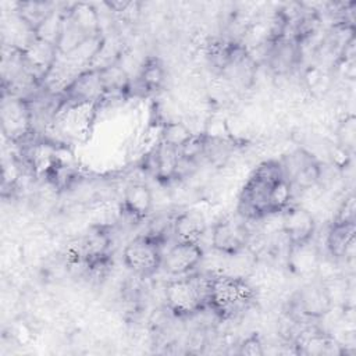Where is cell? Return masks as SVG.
Here are the masks:
<instances>
[{
  "label": "cell",
  "instance_id": "obj_1",
  "mask_svg": "<svg viewBox=\"0 0 356 356\" xmlns=\"http://www.w3.org/2000/svg\"><path fill=\"white\" fill-rule=\"evenodd\" d=\"M285 178L278 160L260 163L248 178L238 200V214L245 220H260L270 214V192L275 182Z\"/></svg>",
  "mask_w": 356,
  "mask_h": 356
},
{
  "label": "cell",
  "instance_id": "obj_2",
  "mask_svg": "<svg viewBox=\"0 0 356 356\" xmlns=\"http://www.w3.org/2000/svg\"><path fill=\"white\" fill-rule=\"evenodd\" d=\"M211 274H188L165 284L167 309L177 317H191L209 309Z\"/></svg>",
  "mask_w": 356,
  "mask_h": 356
},
{
  "label": "cell",
  "instance_id": "obj_3",
  "mask_svg": "<svg viewBox=\"0 0 356 356\" xmlns=\"http://www.w3.org/2000/svg\"><path fill=\"white\" fill-rule=\"evenodd\" d=\"M256 298V291L245 277L211 274L209 309L221 318L234 317L248 309Z\"/></svg>",
  "mask_w": 356,
  "mask_h": 356
},
{
  "label": "cell",
  "instance_id": "obj_4",
  "mask_svg": "<svg viewBox=\"0 0 356 356\" xmlns=\"http://www.w3.org/2000/svg\"><path fill=\"white\" fill-rule=\"evenodd\" d=\"M122 261L129 271L142 278L153 275L163 263L160 239L150 234L134 238L122 250Z\"/></svg>",
  "mask_w": 356,
  "mask_h": 356
},
{
  "label": "cell",
  "instance_id": "obj_5",
  "mask_svg": "<svg viewBox=\"0 0 356 356\" xmlns=\"http://www.w3.org/2000/svg\"><path fill=\"white\" fill-rule=\"evenodd\" d=\"M60 51L56 44L33 36L22 49L21 60L25 72L38 83L46 82L58 61Z\"/></svg>",
  "mask_w": 356,
  "mask_h": 356
},
{
  "label": "cell",
  "instance_id": "obj_6",
  "mask_svg": "<svg viewBox=\"0 0 356 356\" xmlns=\"http://www.w3.org/2000/svg\"><path fill=\"white\" fill-rule=\"evenodd\" d=\"M0 120L4 136L14 143L24 142L35 131L31 108L24 97L11 95L8 99L4 97L1 103Z\"/></svg>",
  "mask_w": 356,
  "mask_h": 356
},
{
  "label": "cell",
  "instance_id": "obj_7",
  "mask_svg": "<svg viewBox=\"0 0 356 356\" xmlns=\"http://www.w3.org/2000/svg\"><path fill=\"white\" fill-rule=\"evenodd\" d=\"M246 220L224 217L213 225L211 248L222 256H232L245 250L250 241V232Z\"/></svg>",
  "mask_w": 356,
  "mask_h": 356
},
{
  "label": "cell",
  "instance_id": "obj_8",
  "mask_svg": "<svg viewBox=\"0 0 356 356\" xmlns=\"http://www.w3.org/2000/svg\"><path fill=\"white\" fill-rule=\"evenodd\" d=\"M281 232L289 246L312 242L316 232L314 216L302 206L289 204L281 213Z\"/></svg>",
  "mask_w": 356,
  "mask_h": 356
},
{
  "label": "cell",
  "instance_id": "obj_9",
  "mask_svg": "<svg viewBox=\"0 0 356 356\" xmlns=\"http://www.w3.org/2000/svg\"><path fill=\"white\" fill-rule=\"evenodd\" d=\"M204 259V250L199 242H175L170 250L163 254V268L171 277H184L192 274Z\"/></svg>",
  "mask_w": 356,
  "mask_h": 356
},
{
  "label": "cell",
  "instance_id": "obj_10",
  "mask_svg": "<svg viewBox=\"0 0 356 356\" xmlns=\"http://www.w3.org/2000/svg\"><path fill=\"white\" fill-rule=\"evenodd\" d=\"M296 309L307 318H321L327 316L334 306L325 282L312 281L303 285L295 298Z\"/></svg>",
  "mask_w": 356,
  "mask_h": 356
},
{
  "label": "cell",
  "instance_id": "obj_11",
  "mask_svg": "<svg viewBox=\"0 0 356 356\" xmlns=\"http://www.w3.org/2000/svg\"><path fill=\"white\" fill-rule=\"evenodd\" d=\"M268 43L270 49L267 50V63L274 72L286 74L300 61L302 47L293 38H282Z\"/></svg>",
  "mask_w": 356,
  "mask_h": 356
},
{
  "label": "cell",
  "instance_id": "obj_12",
  "mask_svg": "<svg viewBox=\"0 0 356 356\" xmlns=\"http://www.w3.org/2000/svg\"><path fill=\"white\" fill-rule=\"evenodd\" d=\"M356 224L350 221H332L325 239L328 254L334 260H342L349 256L355 246Z\"/></svg>",
  "mask_w": 356,
  "mask_h": 356
},
{
  "label": "cell",
  "instance_id": "obj_13",
  "mask_svg": "<svg viewBox=\"0 0 356 356\" xmlns=\"http://www.w3.org/2000/svg\"><path fill=\"white\" fill-rule=\"evenodd\" d=\"M207 229L204 216L197 210H186L177 214L171 224V232L177 242H199Z\"/></svg>",
  "mask_w": 356,
  "mask_h": 356
},
{
  "label": "cell",
  "instance_id": "obj_14",
  "mask_svg": "<svg viewBox=\"0 0 356 356\" xmlns=\"http://www.w3.org/2000/svg\"><path fill=\"white\" fill-rule=\"evenodd\" d=\"M154 197L152 189L142 182L129 184L122 196V210L135 220H142L153 210Z\"/></svg>",
  "mask_w": 356,
  "mask_h": 356
},
{
  "label": "cell",
  "instance_id": "obj_15",
  "mask_svg": "<svg viewBox=\"0 0 356 356\" xmlns=\"http://www.w3.org/2000/svg\"><path fill=\"white\" fill-rule=\"evenodd\" d=\"M299 353L305 355H342V345L331 335L321 331L302 332L296 339Z\"/></svg>",
  "mask_w": 356,
  "mask_h": 356
},
{
  "label": "cell",
  "instance_id": "obj_16",
  "mask_svg": "<svg viewBox=\"0 0 356 356\" xmlns=\"http://www.w3.org/2000/svg\"><path fill=\"white\" fill-rule=\"evenodd\" d=\"M150 161L152 170L157 179L170 181L178 174V167L181 161L179 150L164 142H159V145L152 152Z\"/></svg>",
  "mask_w": 356,
  "mask_h": 356
},
{
  "label": "cell",
  "instance_id": "obj_17",
  "mask_svg": "<svg viewBox=\"0 0 356 356\" xmlns=\"http://www.w3.org/2000/svg\"><path fill=\"white\" fill-rule=\"evenodd\" d=\"M288 267L298 275H309L320 268V254L312 243L292 245L288 248Z\"/></svg>",
  "mask_w": 356,
  "mask_h": 356
},
{
  "label": "cell",
  "instance_id": "obj_18",
  "mask_svg": "<svg viewBox=\"0 0 356 356\" xmlns=\"http://www.w3.org/2000/svg\"><path fill=\"white\" fill-rule=\"evenodd\" d=\"M54 11V6L47 1H18L15 4V15L33 35Z\"/></svg>",
  "mask_w": 356,
  "mask_h": 356
},
{
  "label": "cell",
  "instance_id": "obj_19",
  "mask_svg": "<svg viewBox=\"0 0 356 356\" xmlns=\"http://www.w3.org/2000/svg\"><path fill=\"white\" fill-rule=\"evenodd\" d=\"M104 96H122L131 88L129 75L124 67L117 63L96 68Z\"/></svg>",
  "mask_w": 356,
  "mask_h": 356
},
{
  "label": "cell",
  "instance_id": "obj_20",
  "mask_svg": "<svg viewBox=\"0 0 356 356\" xmlns=\"http://www.w3.org/2000/svg\"><path fill=\"white\" fill-rule=\"evenodd\" d=\"M165 81V68L163 61L156 56H149L143 60L139 74H138V85L146 92L152 93L159 90Z\"/></svg>",
  "mask_w": 356,
  "mask_h": 356
},
{
  "label": "cell",
  "instance_id": "obj_21",
  "mask_svg": "<svg viewBox=\"0 0 356 356\" xmlns=\"http://www.w3.org/2000/svg\"><path fill=\"white\" fill-rule=\"evenodd\" d=\"M160 136V142H164L179 150L193 136V132L186 124L181 121H168L163 125Z\"/></svg>",
  "mask_w": 356,
  "mask_h": 356
},
{
  "label": "cell",
  "instance_id": "obj_22",
  "mask_svg": "<svg viewBox=\"0 0 356 356\" xmlns=\"http://www.w3.org/2000/svg\"><path fill=\"white\" fill-rule=\"evenodd\" d=\"M355 135H356V125H355V117L349 115L343 121H341L337 136H338V147L342 150H346L348 153H352L355 149Z\"/></svg>",
  "mask_w": 356,
  "mask_h": 356
},
{
  "label": "cell",
  "instance_id": "obj_23",
  "mask_svg": "<svg viewBox=\"0 0 356 356\" xmlns=\"http://www.w3.org/2000/svg\"><path fill=\"white\" fill-rule=\"evenodd\" d=\"M238 353L242 356H261L264 355V345L261 338L257 334H250L246 337L238 349Z\"/></svg>",
  "mask_w": 356,
  "mask_h": 356
},
{
  "label": "cell",
  "instance_id": "obj_24",
  "mask_svg": "<svg viewBox=\"0 0 356 356\" xmlns=\"http://www.w3.org/2000/svg\"><path fill=\"white\" fill-rule=\"evenodd\" d=\"M355 211H356L355 196L350 195V196H348L343 200V203L338 209V213H337L334 220L335 221H350V222H355Z\"/></svg>",
  "mask_w": 356,
  "mask_h": 356
}]
</instances>
